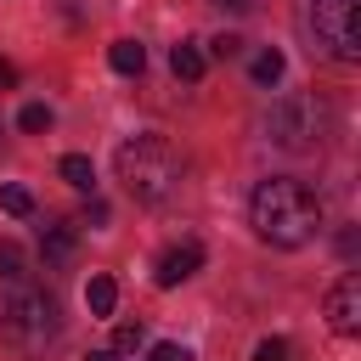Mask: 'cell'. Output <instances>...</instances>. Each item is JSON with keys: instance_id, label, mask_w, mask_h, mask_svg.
<instances>
[{"instance_id": "18", "label": "cell", "mask_w": 361, "mask_h": 361, "mask_svg": "<svg viewBox=\"0 0 361 361\" xmlns=\"http://www.w3.org/2000/svg\"><path fill=\"white\" fill-rule=\"evenodd\" d=\"M113 350H118V355H130V350H141V327H135V322H124V327L113 333Z\"/></svg>"}, {"instance_id": "16", "label": "cell", "mask_w": 361, "mask_h": 361, "mask_svg": "<svg viewBox=\"0 0 361 361\" xmlns=\"http://www.w3.org/2000/svg\"><path fill=\"white\" fill-rule=\"evenodd\" d=\"M17 130H28V135H39V130H51V107H45V102H28V107L17 113Z\"/></svg>"}, {"instance_id": "20", "label": "cell", "mask_w": 361, "mask_h": 361, "mask_svg": "<svg viewBox=\"0 0 361 361\" xmlns=\"http://www.w3.org/2000/svg\"><path fill=\"white\" fill-rule=\"evenodd\" d=\"M237 51H243L237 34H220V39H214V56H237Z\"/></svg>"}, {"instance_id": "11", "label": "cell", "mask_w": 361, "mask_h": 361, "mask_svg": "<svg viewBox=\"0 0 361 361\" xmlns=\"http://www.w3.org/2000/svg\"><path fill=\"white\" fill-rule=\"evenodd\" d=\"M56 169H62V180H68L73 192H90V186H96V164H90L85 152H68V158H62Z\"/></svg>"}, {"instance_id": "23", "label": "cell", "mask_w": 361, "mask_h": 361, "mask_svg": "<svg viewBox=\"0 0 361 361\" xmlns=\"http://www.w3.org/2000/svg\"><path fill=\"white\" fill-rule=\"evenodd\" d=\"M220 6H237V11H243V6H248V0H220Z\"/></svg>"}, {"instance_id": "21", "label": "cell", "mask_w": 361, "mask_h": 361, "mask_svg": "<svg viewBox=\"0 0 361 361\" xmlns=\"http://www.w3.org/2000/svg\"><path fill=\"white\" fill-rule=\"evenodd\" d=\"M6 85H17V68H11L6 56H0V90H6Z\"/></svg>"}, {"instance_id": "14", "label": "cell", "mask_w": 361, "mask_h": 361, "mask_svg": "<svg viewBox=\"0 0 361 361\" xmlns=\"http://www.w3.org/2000/svg\"><path fill=\"white\" fill-rule=\"evenodd\" d=\"M248 73H254V85H276L282 79V51H259Z\"/></svg>"}, {"instance_id": "17", "label": "cell", "mask_w": 361, "mask_h": 361, "mask_svg": "<svg viewBox=\"0 0 361 361\" xmlns=\"http://www.w3.org/2000/svg\"><path fill=\"white\" fill-rule=\"evenodd\" d=\"M254 361H293V344L288 338H259L254 344Z\"/></svg>"}, {"instance_id": "4", "label": "cell", "mask_w": 361, "mask_h": 361, "mask_svg": "<svg viewBox=\"0 0 361 361\" xmlns=\"http://www.w3.org/2000/svg\"><path fill=\"white\" fill-rule=\"evenodd\" d=\"M0 333L17 338V344H45V338L56 333V305H51L34 282L6 288V299H0Z\"/></svg>"}, {"instance_id": "19", "label": "cell", "mask_w": 361, "mask_h": 361, "mask_svg": "<svg viewBox=\"0 0 361 361\" xmlns=\"http://www.w3.org/2000/svg\"><path fill=\"white\" fill-rule=\"evenodd\" d=\"M147 361H192V355H186V344H152Z\"/></svg>"}, {"instance_id": "6", "label": "cell", "mask_w": 361, "mask_h": 361, "mask_svg": "<svg viewBox=\"0 0 361 361\" xmlns=\"http://www.w3.org/2000/svg\"><path fill=\"white\" fill-rule=\"evenodd\" d=\"M197 265H203V248H197V243H175V248H164V254H158L152 282H158V288H180Z\"/></svg>"}, {"instance_id": "5", "label": "cell", "mask_w": 361, "mask_h": 361, "mask_svg": "<svg viewBox=\"0 0 361 361\" xmlns=\"http://www.w3.org/2000/svg\"><path fill=\"white\" fill-rule=\"evenodd\" d=\"M327 327H333L338 338H350V333L361 327V276H355V271H344V276L333 282V293H327Z\"/></svg>"}, {"instance_id": "3", "label": "cell", "mask_w": 361, "mask_h": 361, "mask_svg": "<svg viewBox=\"0 0 361 361\" xmlns=\"http://www.w3.org/2000/svg\"><path fill=\"white\" fill-rule=\"evenodd\" d=\"M305 28L327 56H338V62L361 56V0H310Z\"/></svg>"}, {"instance_id": "15", "label": "cell", "mask_w": 361, "mask_h": 361, "mask_svg": "<svg viewBox=\"0 0 361 361\" xmlns=\"http://www.w3.org/2000/svg\"><path fill=\"white\" fill-rule=\"evenodd\" d=\"M0 209H6V214H17V220H23V214H34V192H28V186H0Z\"/></svg>"}, {"instance_id": "8", "label": "cell", "mask_w": 361, "mask_h": 361, "mask_svg": "<svg viewBox=\"0 0 361 361\" xmlns=\"http://www.w3.org/2000/svg\"><path fill=\"white\" fill-rule=\"evenodd\" d=\"M39 248H45V265H73V254H79V231H73L68 220H56V226H45Z\"/></svg>"}, {"instance_id": "10", "label": "cell", "mask_w": 361, "mask_h": 361, "mask_svg": "<svg viewBox=\"0 0 361 361\" xmlns=\"http://www.w3.org/2000/svg\"><path fill=\"white\" fill-rule=\"evenodd\" d=\"M107 62H113V73H141V68H147V51H141L135 39H113V45H107Z\"/></svg>"}, {"instance_id": "1", "label": "cell", "mask_w": 361, "mask_h": 361, "mask_svg": "<svg viewBox=\"0 0 361 361\" xmlns=\"http://www.w3.org/2000/svg\"><path fill=\"white\" fill-rule=\"evenodd\" d=\"M248 220L254 231L271 243V248H305L316 231H322V203L305 180H288V175H271L254 186L248 197Z\"/></svg>"}, {"instance_id": "7", "label": "cell", "mask_w": 361, "mask_h": 361, "mask_svg": "<svg viewBox=\"0 0 361 361\" xmlns=\"http://www.w3.org/2000/svg\"><path fill=\"white\" fill-rule=\"evenodd\" d=\"M305 113H310V102H299V96H293V102H282V107L271 113V135H276L282 147H305V141L316 135V130L305 124Z\"/></svg>"}, {"instance_id": "9", "label": "cell", "mask_w": 361, "mask_h": 361, "mask_svg": "<svg viewBox=\"0 0 361 361\" xmlns=\"http://www.w3.org/2000/svg\"><path fill=\"white\" fill-rule=\"evenodd\" d=\"M85 305H90V316H113L118 282H113V276H90V282H85Z\"/></svg>"}, {"instance_id": "2", "label": "cell", "mask_w": 361, "mask_h": 361, "mask_svg": "<svg viewBox=\"0 0 361 361\" xmlns=\"http://www.w3.org/2000/svg\"><path fill=\"white\" fill-rule=\"evenodd\" d=\"M118 180H124V192L135 203H158L180 180V152L164 135H135V141L118 147Z\"/></svg>"}, {"instance_id": "13", "label": "cell", "mask_w": 361, "mask_h": 361, "mask_svg": "<svg viewBox=\"0 0 361 361\" xmlns=\"http://www.w3.org/2000/svg\"><path fill=\"white\" fill-rule=\"evenodd\" d=\"M0 276H6L11 288H23V282H28V259H23V248H17V243H0Z\"/></svg>"}, {"instance_id": "12", "label": "cell", "mask_w": 361, "mask_h": 361, "mask_svg": "<svg viewBox=\"0 0 361 361\" xmlns=\"http://www.w3.org/2000/svg\"><path fill=\"white\" fill-rule=\"evenodd\" d=\"M169 68H175V79H203V51H197L192 39H180V45L169 51Z\"/></svg>"}, {"instance_id": "22", "label": "cell", "mask_w": 361, "mask_h": 361, "mask_svg": "<svg viewBox=\"0 0 361 361\" xmlns=\"http://www.w3.org/2000/svg\"><path fill=\"white\" fill-rule=\"evenodd\" d=\"M85 361H124V355H118V350H90Z\"/></svg>"}]
</instances>
